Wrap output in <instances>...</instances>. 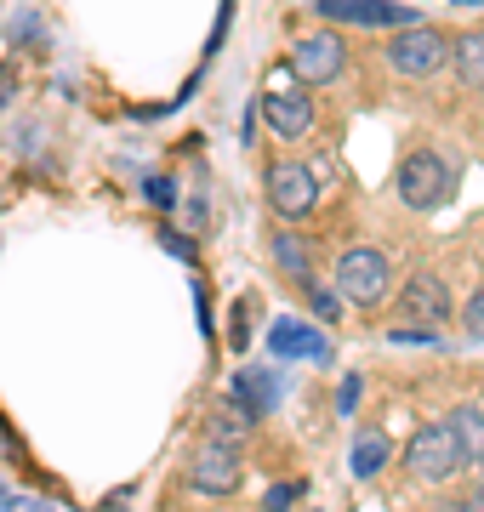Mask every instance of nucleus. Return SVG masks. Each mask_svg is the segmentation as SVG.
Instances as JSON below:
<instances>
[{"mask_svg":"<svg viewBox=\"0 0 484 512\" xmlns=\"http://www.w3.org/2000/svg\"><path fill=\"white\" fill-rule=\"evenodd\" d=\"M336 296L354 302V308H376L388 296V256L371 251V245H354V251L336 256Z\"/></svg>","mask_w":484,"mask_h":512,"instance_id":"nucleus-1","label":"nucleus"},{"mask_svg":"<svg viewBox=\"0 0 484 512\" xmlns=\"http://www.w3.org/2000/svg\"><path fill=\"white\" fill-rule=\"evenodd\" d=\"M405 467L416 478H450V473H462L467 456H462V444H456V433H450V421L416 427V439L405 444Z\"/></svg>","mask_w":484,"mask_h":512,"instance_id":"nucleus-2","label":"nucleus"},{"mask_svg":"<svg viewBox=\"0 0 484 512\" xmlns=\"http://www.w3.org/2000/svg\"><path fill=\"white\" fill-rule=\"evenodd\" d=\"M445 188H450L445 154H433V148L405 154V165H399V200H405L410 211H433V205L445 200Z\"/></svg>","mask_w":484,"mask_h":512,"instance_id":"nucleus-3","label":"nucleus"},{"mask_svg":"<svg viewBox=\"0 0 484 512\" xmlns=\"http://www.w3.org/2000/svg\"><path fill=\"white\" fill-rule=\"evenodd\" d=\"M268 205H274L285 222H302L319 205L314 171H308L302 160H274V165H268Z\"/></svg>","mask_w":484,"mask_h":512,"instance_id":"nucleus-4","label":"nucleus"},{"mask_svg":"<svg viewBox=\"0 0 484 512\" xmlns=\"http://www.w3.org/2000/svg\"><path fill=\"white\" fill-rule=\"evenodd\" d=\"M319 18L331 23H354V29H416V6H399V0H314Z\"/></svg>","mask_w":484,"mask_h":512,"instance_id":"nucleus-5","label":"nucleus"},{"mask_svg":"<svg viewBox=\"0 0 484 512\" xmlns=\"http://www.w3.org/2000/svg\"><path fill=\"white\" fill-rule=\"evenodd\" d=\"M388 63L405 74V80H422V74H433V69L450 63V40L433 35V29H399L393 46H388Z\"/></svg>","mask_w":484,"mask_h":512,"instance_id":"nucleus-6","label":"nucleus"},{"mask_svg":"<svg viewBox=\"0 0 484 512\" xmlns=\"http://www.w3.org/2000/svg\"><path fill=\"white\" fill-rule=\"evenodd\" d=\"M188 484L200 495H234L240 490V456H234V444L223 439H205L188 461Z\"/></svg>","mask_w":484,"mask_h":512,"instance_id":"nucleus-7","label":"nucleus"},{"mask_svg":"<svg viewBox=\"0 0 484 512\" xmlns=\"http://www.w3.org/2000/svg\"><path fill=\"white\" fill-rule=\"evenodd\" d=\"M348 52H342V40L336 35H302L291 46V74H297L302 86H331L336 74H342Z\"/></svg>","mask_w":484,"mask_h":512,"instance_id":"nucleus-8","label":"nucleus"},{"mask_svg":"<svg viewBox=\"0 0 484 512\" xmlns=\"http://www.w3.org/2000/svg\"><path fill=\"white\" fill-rule=\"evenodd\" d=\"M399 313H405V325L439 330V325L450 319V291H445L433 274H416L405 291H399Z\"/></svg>","mask_w":484,"mask_h":512,"instance_id":"nucleus-9","label":"nucleus"},{"mask_svg":"<svg viewBox=\"0 0 484 512\" xmlns=\"http://www.w3.org/2000/svg\"><path fill=\"white\" fill-rule=\"evenodd\" d=\"M262 120L280 131L285 143H297V137L314 131V103H308V92H285V86H274V92L262 97Z\"/></svg>","mask_w":484,"mask_h":512,"instance_id":"nucleus-10","label":"nucleus"},{"mask_svg":"<svg viewBox=\"0 0 484 512\" xmlns=\"http://www.w3.org/2000/svg\"><path fill=\"white\" fill-rule=\"evenodd\" d=\"M234 399L262 421L274 404H280V376H274V370H240V376H234Z\"/></svg>","mask_w":484,"mask_h":512,"instance_id":"nucleus-11","label":"nucleus"},{"mask_svg":"<svg viewBox=\"0 0 484 512\" xmlns=\"http://www.w3.org/2000/svg\"><path fill=\"white\" fill-rule=\"evenodd\" d=\"M450 69L462 86H484V29H467L450 40Z\"/></svg>","mask_w":484,"mask_h":512,"instance_id":"nucleus-12","label":"nucleus"},{"mask_svg":"<svg viewBox=\"0 0 484 512\" xmlns=\"http://www.w3.org/2000/svg\"><path fill=\"white\" fill-rule=\"evenodd\" d=\"M268 348L280 353V359H297V353H308V359H325V342H319L308 325H297V319H274V336H268Z\"/></svg>","mask_w":484,"mask_h":512,"instance_id":"nucleus-13","label":"nucleus"},{"mask_svg":"<svg viewBox=\"0 0 484 512\" xmlns=\"http://www.w3.org/2000/svg\"><path fill=\"white\" fill-rule=\"evenodd\" d=\"M445 421H450V433H456V444H462V456L484 467V410H473V404H456Z\"/></svg>","mask_w":484,"mask_h":512,"instance_id":"nucleus-14","label":"nucleus"},{"mask_svg":"<svg viewBox=\"0 0 484 512\" xmlns=\"http://www.w3.org/2000/svg\"><path fill=\"white\" fill-rule=\"evenodd\" d=\"M382 461H388V439H382L376 427H365V433L354 439V450H348V473L371 478V473H382Z\"/></svg>","mask_w":484,"mask_h":512,"instance_id":"nucleus-15","label":"nucleus"},{"mask_svg":"<svg viewBox=\"0 0 484 512\" xmlns=\"http://www.w3.org/2000/svg\"><path fill=\"white\" fill-rule=\"evenodd\" d=\"M274 256H280L285 274H297L302 285H308V251H302V239H297V234H274Z\"/></svg>","mask_w":484,"mask_h":512,"instance_id":"nucleus-16","label":"nucleus"},{"mask_svg":"<svg viewBox=\"0 0 484 512\" xmlns=\"http://www.w3.org/2000/svg\"><path fill=\"white\" fill-rule=\"evenodd\" d=\"M302 490H308V484H274V490H268V501H262V507H268V512H285V507H291V501H297Z\"/></svg>","mask_w":484,"mask_h":512,"instance_id":"nucleus-17","label":"nucleus"},{"mask_svg":"<svg viewBox=\"0 0 484 512\" xmlns=\"http://www.w3.org/2000/svg\"><path fill=\"white\" fill-rule=\"evenodd\" d=\"M143 194H149V200L160 205V211H171V205H177V188H171L166 177H149V183H143Z\"/></svg>","mask_w":484,"mask_h":512,"instance_id":"nucleus-18","label":"nucleus"},{"mask_svg":"<svg viewBox=\"0 0 484 512\" xmlns=\"http://www.w3.org/2000/svg\"><path fill=\"white\" fill-rule=\"evenodd\" d=\"M462 319H467V336H479V342H484V291L473 296V302H467V313H462Z\"/></svg>","mask_w":484,"mask_h":512,"instance_id":"nucleus-19","label":"nucleus"},{"mask_svg":"<svg viewBox=\"0 0 484 512\" xmlns=\"http://www.w3.org/2000/svg\"><path fill=\"white\" fill-rule=\"evenodd\" d=\"M308 291H314V285H308ZM314 313H319V319H336V313H342V302H336L331 291H314Z\"/></svg>","mask_w":484,"mask_h":512,"instance_id":"nucleus-20","label":"nucleus"},{"mask_svg":"<svg viewBox=\"0 0 484 512\" xmlns=\"http://www.w3.org/2000/svg\"><path fill=\"white\" fill-rule=\"evenodd\" d=\"M354 404H359V376H348L342 393H336V410H354Z\"/></svg>","mask_w":484,"mask_h":512,"instance_id":"nucleus-21","label":"nucleus"},{"mask_svg":"<svg viewBox=\"0 0 484 512\" xmlns=\"http://www.w3.org/2000/svg\"><path fill=\"white\" fill-rule=\"evenodd\" d=\"M439 512H479V507H473V501H445Z\"/></svg>","mask_w":484,"mask_h":512,"instance_id":"nucleus-22","label":"nucleus"},{"mask_svg":"<svg viewBox=\"0 0 484 512\" xmlns=\"http://www.w3.org/2000/svg\"><path fill=\"white\" fill-rule=\"evenodd\" d=\"M97 512H126V501H120V495H114V501H103V507Z\"/></svg>","mask_w":484,"mask_h":512,"instance_id":"nucleus-23","label":"nucleus"},{"mask_svg":"<svg viewBox=\"0 0 484 512\" xmlns=\"http://www.w3.org/2000/svg\"><path fill=\"white\" fill-rule=\"evenodd\" d=\"M6 92H12V80H0V103H6Z\"/></svg>","mask_w":484,"mask_h":512,"instance_id":"nucleus-24","label":"nucleus"},{"mask_svg":"<svg viewBox=\"0 0 484 512\" xmlns=\"http://www.w3.org/2000/svg\"><path fill=\"white\" fill-rule=\"evenodd\" d=\"M18 512H52V507H18Z\"/></svg>","mask_w":484,"mask_h":512,"instance_id":"nucleus-25","label":"nucleus"},{"mask_svg":"<svg viewBox=\"0 0 484 512\" xmlns=\"http://www.w3.org/2000/svg\"><path fill=\"white\" fill-rule=\"evenodd\" d=\"M479 501H484V473H479Z\"/></svg>","mask_w":484,"mask_h":512,"instance_id":"nucleus-26","label":"nucleus"}]
</instances>
